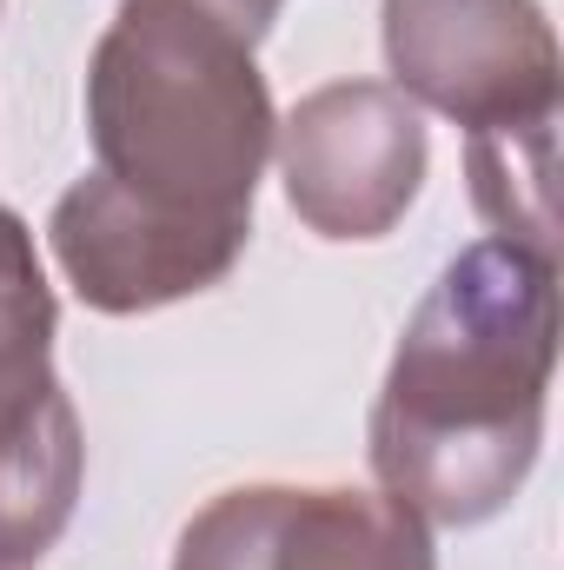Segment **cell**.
Listing matches in <instances>:
<instances>
[{"instance_id": "8992f818", "label": "cell", "mask_w": 564, "mask_h": 570, "mask_svg": "<svg viewBox=\"0 0 564 570\" xmlns=\"http://www.w3.org/2000/svg\"><path fill=\"white\" fill-rule=\"evenodd\" d=\"M173 570H438V558L386 491L240 484L186 518Z\"/></svg>"}, {"instance_id": "9c48e42d", "label": "cell", "mask_w": 564, "mask_h": 570, "mask_svg": "<svg viewBox=\"0 0 564 570\" xmlns=\"http://www.w3.org/2000/svg\"><path fill=\"white\" fill-rule=\"evenodd\" d=\"M213 7H226V13H233V20H240V27H246L253 40H260V33H266V20L280 13L285 0H213Z\"/></svg>"}, {"instance_id": "7a4b0ae2", "label": "cell", "mask_w": 564, "mask_h": 570, "mask_svg": "<svg viewBox=\"0 0 564 570\" xmlns=\"http://www.w3.org/2000/svg\"><path fill=\"white\" fill-rule=\"evenodd\" d=\"M87 140L114 199L246 253L280 140L260 40L213 0H120L87 60Z\"/></svg>"}, {"instance_id": "3957f363", "label": "cell", "mask_w": 564, "mask_h": 570, "mask_svg": "<svg viewBox=\"0 0 564 570\" xmlns=\"http://www.w3.org/2000/svg\"><path fill=\"white\" fill-rule=\"evenodd\" d=\"M54 285L20 213L0 206V558L40 564L87 484L80 412L54 372Z\"/></svg>"}, {"instance_id": "6da1fadb", "label": "cell", "mask_w": 564, "mask_h": 570, "mask_svg": "<svg viewBox=\"0 0 564 570\" xmlns=\"http://www.w3.org/2000/svg\"><path fill=\"white\" fill-rule=\"evenodd\" d=\"M558 266L478 239L419 298L372 405V478L425 531L498 518L545 444Z\"/></svg>"}, {"instance_id": "5b68a950", "label": "cell", "mask_w": 564, "mask_h": 570, "mask_svg": "<svg viewBox=\"0 0 564 570\" xmlns=\"http://www.w3.org/2000/svg\"><path fill=\"white\" fill-rule=\"evenodd\" d=\"M285 206L319 239H386L425 186V114L392 80H332L285 114Z\"/></svg>"}, {"instance_id": "30bf717a", "label": "cell", "mask_w": 564, "mask_h": 570, "mask_svg": "<svg viewBox=\"0 0 564 570\" xmlns=\"http://www.w3.org/2000/svg\"><path fill=\"white\" fill-rule=\"evenodd\" d=\"M0 570H33V564H13V558H0Z\"/></svg>"}, {"instance_id": "ba28073f", "label": "cell", "mask_w": 564, "mask_h": 570, "mask_svg": "<svg viewBox=\"0 0 564 570\" xmlns=\"http://www.w3.org/2000/svg\"><path fill=\"white\" fill-rule=\"evenodd\" d=\"M552 153H558V120L492 127V134L465 140V179H471V206L498 246H518V253L558 266V186H552L558 159Z\"/></svg>"}, {"instance_id": "52a82bcc", "label": "cell", "mask_w": 564, "mask_h": 570, "mask_svg": "<svg viewBox=\"0 0 564 570\" xmlns=\"http://www.w3.org/2000/svg\"><path fill=\"white\" fill-rule=\"evenodd\" d=\"M47 246H54V266L67 273V285L80 292V305H94L107 318H140L159 305H179V298L220 285L240 266V253L206 246L193 233H173V226L134 213L94 173H80L54 199Z\"/></svg>"}, {"instance_id": "277c9868", "label": "cell", "mask_w": 564, "mask_h": 570, "mask_svg": "<svg viewBox=\"0 0 564 570\" xmlns=\"http://www.w3.org/2000/svg\"><path fill=\"white\" fill-rule=\"evenodd\" d=\"M386 67L465 140L558 120V40L538 0H386Z\"/></svg>"}]
</instances>
